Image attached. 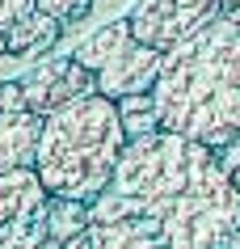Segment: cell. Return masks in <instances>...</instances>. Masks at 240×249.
I'll return each instance as SVG.
<instances>
[{"instance_id": "obj_6", "label": "cell", "mask_w": 240, "mask_h": 249, "mask_svg": "<svg viewBox=\"0 0 240 249\" xmlns=\"http://www.w3.org/2000/svg\"><path fill=\"white\" fill-rule=\"evenodd\" d=\"M160 64H164V51L131 38L101 72H97V93H106V97L152 93V85H156V76H160Z\"/></svg>"}, {"instance_id": "obj_9", "label": "cell", "mask_w": 240, "mask_h": 249, "mask_svg": "<svg viewBox=\"0 0 240 249\" xmlns=\"http://www.w3.org/2000/svg\"><path fill=\"white\" fill-rule=\"evenodd\" d=\"M131 38H135V34H131V21H127V17H122V21H106V26L93 30L89 38H80V47L72 51V59L84 64V68H93V72H101V68H106Z\"/></svg>"}, {"instance_id": "obj_19", "label": "cell", "mask_w": 240, "mask_h": 249, "mask_svg": "<svg viewBox=\"0 0 240 249\" xmlns=\"http://www.w3.org/2000/svg\"><path fill=\"white\" fill-rule=\"evenodd\" d=\"M4 55H9V34L0 30V59H4Z\"/></svg>"}, {"instance_id": "obj_15", "label": "cell", "mask_w": 240, "mask_h": 249, "mask_svg": "<svg viewBox=\"0 0 240 249\" xmlns=\"http://www.w3.org/2000/svg\"><path fill=\"white\" fill-rule=\"evenodd\" d=\"M38 9L34 0H0V30H9L13 21H21V17H30Z\"/></svg>"}, {"instance_id": "obj_17", "label": "cell", "mask_w": 240, "mask_h": 249, "mask_svg": "<svg viewBox=\"0 0 240 249\" xmlns=\"http://www.w3.org/2000/svg\"><path fill=\"white\" fill-rule=\"evenodd\" d=\"M219 157H224L227 173H232V182H236V190H240V140H236V144H232V148H224Z\"/></svg>"}, {"instance_id": "obj_4", "label": "cell", "mask_w": 240, "mask_h": 249, "mask_svg": "<svg viewBox=\"0 0 240 249\" xmlns=\"http://www.w3.org/2000/svg\"><path fill=\"white\" fill-rule=\"evenodd\" d=\"M89 245L93 249H173L160 224L147 215L131 195L101 190L89 203Z\"/></svg>"}, {"instance_id": "obj_21", "label": "cell", "mask_w": 240, "mask_h": 249, "mask_svg": "<svg viewBox=\"0 0 240 249\" xmlns=\"http://www.w3.org/2000/svg\"><path fill=\"white\" fill-rule=\"evenodd\" d=\"M224 249H232V245H224Z\"/></svg>"}, {"instance_id": "obj_8", "label": "cell", "mask_w": 240, "mask_h": 249, "mask_svg": "<svg viewBox=\"0 0 240 249\" xmlns=\"http://www.w3.org/2000/svg\"><path fill=\"white\" fill-rule=\"evenodd\" d=\"M38 140H42V114L38 110H9L0 114V173L4 169H26L38 160Z\"/></svg>"}, {"instance_id": "obj_5", "label": "cell", "mask_w": 240, "mask_h": 249, "mask_svg": "<svg viewBox=\"0 0 240 249\" xmlns=\"http://www.w3.org/2000/svg\"><path fill=\"white\" fill-rule=\"evenodd\" d=\"M215 17H219V0H139L127 21L139 42L169 51Z\"/></svg>"}, {"instance_id": "obj_3", "label": "cell", "mask_w": 240, "mask_h": 249, "mask_svg": "<svg viewBox=\"0 0 240 249\" xmlns=\"http://www.w3.org/2000/svg\"><path fill=\"white\" fill-rule=\"evenodd\" d=\"M122 148H127V131L114 97L89 93V97H72L67 106L42 118L34 169L51 198L93 203L101 190L114 186Z\"/></svg>"}, {"instance_id": "obj_2", "label": "cell", "mask_w": 240, "mask_h": 249, "mask_svg": "<svg viewBox=\"0 0 240 249\" xmlns=\"http://www.w3.org/2000/svg\"><path fill=\"white\" fill-rule=\"evenodd\" d=\"M160 127L224 152L240 140V21L215 17L164 51L152 85Z\"/></svg>"}, {"instance_id": "obj_20", "label": "cell", "mask_w": 240, "mask_h": 249, "mask_svg": "<svg viewBox=\"0 0 240 249\" xmlns=\"http://www.w3.org/2000/svg\"><path fill=\"white\" fill-rule=\"evenodd\" d=\"M93 4H110V0H93Z\"/></svg>"}, {"instance_id": "obj_12", "label": "cell", "mask_w": 240, "mask_h": 249, "mask_svg": "<svg viewBox=\"0 0 240 249\" xmlns=\"http://www.w3.org/2000/svg\"><path fill=\"white\" fill-rule=\"evenodd\" d=\"M114 106H118V118H122L127 140H144V135L160 131V114H156L152 93H127V97H114Z\"/></svg>"}, {"instance_id": "obj_11", "label": "cell", "mask_w": 240, "mask_h": 249, "mask_svg": "<svg viewBox=\"0 0 240 249\" xmlns=\"http://www.w3.org/2000/svg\"><path fill=\"white\" fill-rule=\"evenodd\" d=\"M47 232L55 245H67L89 232V203L80 198H47Z\"/></svg>"}, {"instance_id": "obj_10", "label": "cell", "mask_w": 240, "mask_h": 249, "mask_svg": "<svg viewBox=\"0 0 240 249\" xmlns=\"http://www.w3.org/2000/svg\"><path fill=\"white\" fill-rule=\"evenodd\" d=\"M59 30H64V21H55L51 13L34 9L30 17H21V21H13L4 30L9 34V55H26V51H38V47H51L59 38Z\"/></svg>"}, {"instance_id": "obj_13", "label": "cell", "mask_w": 240, "mask_h": 249, "mask_svg": "<svg viewBox=\"0 0 240 249\" xmlns=\"http://www.w3.org/2000/svg\"><path fill=\"white\" fill-rule=\"evenodd\" d=\"M0 249H59L47 232V215L30 224H0Z\"/></svg>"}, {"instance_id": "obj_1", "label": "cell", "mask_w": 240, "mask_h": 249, "mask_svg": "<svg viewBox=\"0 0 240 249\" xmlns=\"http://www.w3.org/2000/svg\"><path fill=\"white\" fill-rule=\"evenodd\" d=\"M114 190L131 195L173 249H224L240 236V190L224 157L177 131L127 140Z\"/></svg>"}, {"instance_id": "obj_7", "label": "cell", "mask_w": 240, "mask_h": 249, "mask_svg": "<svg viewBox=\"0 0 240 249\" xmlns=\"http://www.w3.org/2000/svg\"><path fill=\"white\" fill-rule=\"evenodd\" d=\"M47 186H42L38 169H4L0 173V224H30L47 215Z\"/></svg>"}, {"instance_id": "obj_14", "label": "cell", "mask_w": 240, "mask_h": 249, "mask_svg": "<svg viewBox=\"0 0 240 249\" xmlns=\"http://www.w3.org/2000/svg\"><path fill=\"white\" fill-rule=\"evenodd\" d=\"M34 4H38L42 13H51L55 21H64V26L93 13V0H34Z\"/></svg>"}, {"instance_id": "obj_16", "label": "cell", "mask_w": 240, "mask_h": 249, "mask_svg": "<svg viewBox=\"0 0 240 249\" xmlns=\"http://www.w3.org/2000/svg\"><path fill=\"white\" fill-rule=\"evenodd\" d=\"M26 97H21V80H0V114L9 110H21Z\"/></svg>"}, {"instance_id": "obj_18", "label": "cell", "mask_w": 240, "mask_h": 249, "mask_svg": "<svg viewBox=\"0 0 240 249\" xmlns=\"http://www.w3.org/2000/svg\"><path fill=\"white\" fill-rule=\"evenodd\" d=\"M219 17H227V21H240V0H219Z\"/></svg>"}]
</instances>
